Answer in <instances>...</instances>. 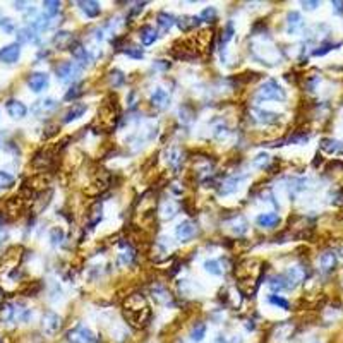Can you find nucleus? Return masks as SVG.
Segmentation results:
<instances>
[{
	"instance_id": "1",
	"label": "nucleus",
	"mask_w": 343,
	"mask_h": 343,
	"mask_svg": "<svg viewBox=\"0 0 343 343\" xmlns=\"http://www.w3.org/2000/svg\"><path fill=\"white\" fill-rule=\"evenodd\" d=\"M124 316L132 326H141L148 324L149 317H151V309L143 294H131L124 300Z\"/></svg>"
},
{
	"instance_id": "2",
	"label": "nucleus",
	"mask_w": 343,
	"mask_h": 343,
	"mask_svg": "<svg viewBox=\"0 0 343 343\" xmlns=\"http://www.w3.org/2000/svg\"><path fill=\"white\" fill-rule=\"evenodd\" d=\"M31 317V311L21 302H6L0 304V321L2 323H28Z\"/></svg>"
},
{
	"instance_id": "3",
	"label": "nucleus",
	"mask_w": 343,
	"mask_h": 343,
	"mask_svg": "<svg viewBox=\"0 0 343 343\" xmlns=\"http://www.w3.org/2000/svg\"><path fill=\"white\" fill-rule=\"evenodd\" d=\"M256 100L258 102H285L287 93L275 79H268L256 91Z\"/></svg>"
},
{
	"instance_id": "4",
	"label": "nucleus",
	"mask_w": 343,
	"mask_h": 343,
	"mask_svg": "<svg viewBox=\"0 0 343 343\" xmlns=\"http://www.w3.org/2000/svg\"><path fill=\"white\" fill-rule=\"evenodd\" d=\"M98 120H100V127L103 131H112L115 127L117 120H119V108H117V105L105 103L98 110Z\"/></svg>"
},
{
	"instance_id": "5",
	"label": "nucleus",
	"mask_w": 343,
	"mask_h": 343,
	"mask_svg": "<svg viewBox=\"0 0 343 343\" xmlns=\"http://www.w3.org/2000/svg\"><path fill=\"white\" fill-rule=\"evenodd\" d=\"M67 340H69V343H96L98 336L88 326L77 324L67 333Z\"/></svg>"
},
{
	"instance_id": "6",
	"label": "nucleus",
	"mask_w": 343,
	"mask_h": 343,
	"mask_svg": "<svg viewBox=\"0 0 343 343\" xmlns=\"http://www.w3.org/2000/svg\"><path fill=\"white\" fill-rule=\"evenodd\" d=\"M79 67L74 62L62 60L55 65V76L62 82H74V79L79 76Z\"/></svg>"
},
{
	"instance_id": "7",
	"label": "nucleus",
	"mask_w": 343,
	"mask_h": 343,
	"mask_svg": "<svg viewBox=\"0 0 343 343\" xmlns=\"http://www.w3.org/2000/svg\"><path fill=\"white\" fill-rule=\"evenodd\" d=\"M62 328V317L55 311H47L41 317V329L47 336H55Z\"/></svg>"
},
{
	"instance_id": "8",
	"label": "nucleus",
	"mask_w": 343,
	"mask_h": 343,
	"mask_svg": "<svg viewBox=\"0 0 343 343\" xmlns=\"http://www.w3.org/2000/svg\"><path fill=\"white\" fill-rule=\"evenodd\" d=\"M58 108V102L53 98H43V100H38V102L33 103L31 107V114L36 115V117H48L52 115L53 112H55Z\"/></svg>"
},
{
	"instance_id": "9",
	"label": "nucleus",
	"mask_w": 343,
	"mask_h": 343,
	"mask_svg": "<svg viewBox=\"0 0 343 343\" xmlns=\"http://www.w3.org/2000/svg\"><path fill=\"white\" fill-rule=\"evenodd\" d=\"M287 280V285H288V290H294L295 287H299L300 283L304 282L305 278H307V271H305L304 266L300 265H295V266H290L287 270V273L283 275Z\"/></svg>"
},
{
	"instance_id": "10",
	"label": "nucleus",
	"mask_w": 343,
	"mask_h": 343,
	"mask_svg": "<svg viewBox=\"0 0 343 343\" xmlns=\"http://www.w3.org/2000/svg\"><path fill=\"white\" fill-rule=\"evenodd\" d=\"M26 82H28V88L33 91V93H41V91H45L48 88L50 77H48L47 72H40V70H36V72H31L26 77Z\"/></svg>"
},
{
	"instance_id": "11",
	"label": "nucleus",
	"mask_w": 343,
	"mask_h": 343,
	"mask_svg": "<svg viewBox=\"0 0 343 343\" xmlns=\"http://www.w3.org/2000/svg\"><path fill=\"white\" fill-rule=\"evenodd\" d=\"M250 117H252L254 122L261 124V125H275L280 122V117L278 114H275V112H270V110H263V108H250Z\"/></svg>"
},
{
	"instance_id": "12",
	"label": "nucleus",
	"mask_w": 343,
	"mask_h": 343,
	"mask_svg": "<svg viewBox=\"0 0 343 343\" xmlns=\"http://www.w3.org/2000/svg\"><path fill=\"white\" fill-rule=\"evenodd\" d=\"M196 233H198V227H196V223L191 220L181 221V223L175 227V237H177V240H181V242H189L191 238L196 237Z\"/></svg>"
},
{
	"instance_id": "13",
	"label": "nucleus",
	"mask_w": 343,
	"mask_h": 343,
	"mask_svg": "<svg viewBox=\"0 0 343 343\" xmlns=\"http://www.w3.org/2000/svg\"><path fill=\"white\" fill-rule=\"evenodd\" d=\"M19 57H21V45L18 41L0 48V62H2V64H7V65L16 64V62L19 60Z\"/></svg>"
},
{
	"instance_id": "14",
	"label": "nucleus",
	"mask_w": 343,
	"mask_h": 343,
	"mask_svg": "<svg viewBox=\"0 0 343 343\" xmlns=\"http://www.w3.org/2000/svg\"><path fill=\"white\" fill-rule=\"evenodd\" d=\"M6 112L9 114L11 119L21 120V119H24V117L28 115V107L24 105L23 102H19V100L11 98V100H7V102H6Z\"/></svg>"
},
{
	"instance_id": "15",
	"label": "nucleus",
	"mask_w": 343,
	"mask_h": 343,
	"mask_svg": "<svg viewBox=\"0 0 343 343\" xmlns=\"http://www.w3.org/2000/svg\"><path fill=\"white\" fill-rule=\"evenodd\" d=\"M70 53H72V58L77 62L79 67H88L91 64V60H93V57H91V53L88 52V48L82 47L79 41H76V43L70 47Z\"/></svg>"
},
{
	"instance_id": "16",
	"label": "nucleus",
	"mask_w": 343,
	"mask_h": 343,
	"mask_svg": "<svg viewBox=\"0 0 343 343\" xmlns=\"http://www.w3.org/2000/svg\"><path fill=\"white\" fill-rule=\"evenodd\" d=\"M149 102H151V105L154 108H158V110H165V108L170 105V95L166 93V90H163V88H154L151 91V95H149Z\"/></svg>"
},
{
	"instance_id": "17",
	"label": "nucleus",
	"mask_w": 343,
	"mask_h": 343,
	"mask_svg": "<svg viewBox=\"0 0 343 343\" xmlns=\"http://www.w3.org/2000/svg\"><path fill=\"white\" fill-rule=\"evenodd\" d=\"M86 110H88L86 103H72V105L65 110L64 117H62V122H64V124L74 122V120L81 119V117L86 114Z\"/></svg>"
},
{
	"instance_id": "18",
	"label": "nucleus",
	"mask_w": 343,
	"mask_h": 343,
	"mask_svg": "<svg viewBox=\"0 0 343 343\" xmlns=\"http://www.w3.org/2000/svg\"><path fill=\"white\" fill-rule=\"evenodd\" d=\"M182 151L181 148H177V146H170V148L165 149V161L166 165L170 166V168H174L175 172H177L179 168H181L182 165Z\"/></svg>"
},
{
	"instance_id": "19",
	"label": "nucleus",
	"mask_w": 343,
	"mask_h": 343,
	"mask_svg": "<svg viewBox=\"0 0 343 343\" xmlns=\"http://www.w3.org/2000/svg\"><path fill=\"white\" fill-rule=\"evenodd\" d=\"M304 29V19L299 12L292 11L287 14V33L288 35H297Z\"/></svg>"
},
{
	"instance_id": "20",
	"label": "nucleus",
	"mask_w": 343,
	"mask_h": 343,
	"mask_svg": "<svg viewBox=\"0 0 343 343\" xmlns=\"http://www.w3.org/2000/svg\"><path fill=\"white\" fill-rule=\"evenodd\" d=\"M245 181V175H233V177H230L227 179L223 184H221V187H220V194L221 196H228V194H232V192H235L238 187H240V184Z\"/></svg>"
},
{
	"instance_id": "21",
	"label": "nucleus",
	"mask_w": 343,
	"mask_h": 343,
	"mask_svg": "<svg viewBox=\"0 0 343 343\" xmlns=\"http://www.w3.org/2000/svg\"><path fill=\"white\" fill-rule=\"evenodd\" d=\"M134 258H136V252H134V249L131 247V244L122 242V244H120V252L117 254V263H119L120 266H131Z\"/></svg>"
},
{
	"instance_id": "22",
	"label": "nucleus",
	"mask_w": 343,
	"mask_h": 343,
	"mask_svg": "<svg viewBox=\"0 0 343 343\" xmlns=\"http://www.w3.org/2000/svg\"><path fill=\"white\" fill-rule=\"evenodd\" d=\"M76 43L74 41V36H72V33H69V31H58L55 36H53V45L58 48V50H67Z\"/></svg>"
},
{
	"instance_id": "23",
	"label": "nucleus",
	"mask_w": 343,
	"mask_h": 343,
	"mask_svg": "<svg viewBox=\"0 0 343 343\" xmlns=\"http://www.w3.org/2000/svg\"><path fill=\"white\" fill-rule=\"evenodd\" d=\"M319 266L323 273H331V271L336 268V254L333 250H326V252L321 254L319 258Z\"/></svg>"
},
{
	"instance_id": "24",
	"label": "nucleus",
	"mask_w": 343,
	"mask_h": 343,
	"mask_svg": "<svg viewBox=\"0 0 343 343\" xmlns=\"http://www.w3.org/2000/svg\"><path fill=\"white\" fill-rule=\"evenodd\" d=\"M227 227L232 230V233L237 237L247 233V230H249V225H247V221H245L244 216H235V218H232L227 223Z\"/></svg>"
},
{
	"instance_id": "25",
	"label": "nucleus",
	"mask_w": 343,
	"mask_h": 343,
	"mask_svg": "<svg viewBox=\"0 0 343 343\" xmlns=\"http://www.w3.org/2000/svg\"><path fill=\"white\" fill-rule=\"evenodd\" d=\"M151 297L154 299V302H158V304H163V305L172 304V294L163 285L151 287Z\"/></svg>"
},
{
	"instance_id": "26",
	"label": "nucleus",
	"mask_w": 343,
	"mask_h": 343,
	"mask_svg": "<svg viewBox=\"0 0 343 343\" xmlns=\"http://www.w3.org/2000/svg\"><path fill=\"white\" fill-rule=\"evenodd\" d=\"M139 40H141V43H143L144 47H149V45H153L154 41L158 40L156 29H154L153 26H149V24H146V26H143V28L139 29Z\"/></svg>"
},
{
	"instance_id": "27",
	"label": "nucleus",
	"mask_w": 343,
	"mask_h": 343,
	"mask_svg": "<svg viewBox=\"0 0 343 343\" xmlns=\"http://www.w3.org/2000/svg\"><path fill=\"white\" fill-rule=\"evenodd\" d=\"M79 9H81L88 18H98L100 12H102V7H100L98 2L95 0H82V2H77Z\"/></svg>"
},
{
	"instance_id": "28",
	"label": "nucleus",
	"mask_w": 343,
	"mask_h": 343,
	"mask_svg": "<svg viewBox=\"0 0 343 343\" xmlns=\"http://www.w3.org/2000/svg\"><path fill=\"white\" fill-rule=\"evenodd\" d=\"M258 225L263 228H273L280 223V216L277 213H261V215L256 218Z\"/></svg>"
},
{
	"instance_id": "29",
	"label": "nucleus",
	"mask_w": 343,
	"mask_h": 343,
	"mask_svg": "<svg viewBox=\"0 0 343 343\" xmlns=\"http://www.w3.org/2000/svg\"><path fill=\"white\" fill-rule=\"evenodd\" d=\"M16 38H18V43H33L36 41V31L31 26H23L16 31Z\"/></svg>"
},
{
	"instance_id": "30",
	"label": "nucleus",
	"mask_w": 343,
	"mask_h": 343,
	"mask_svg": "<svg viewBox=\"0 0 343 343\" xmlns=\"http://www.w3.org/2000/svg\"><path fill=\"white\" fill-rule=\"evenodd\" d=\"M199 21H201V19L198 18V16H182V18H179V19H177V26L181 28V31L189 33L191 29L198 28Z\"/></svg>"
},
{
	"instance_id": "31",
	"label": "nucleus",
	"mask_w": 343,
	"mask_h": 343,
	"mask_svg": "<svg viewBox=\"0 0 343 343\" xmlns=\"http://www.w3.org/2000/svg\"><path fill=\"white\" fill-rule=\"evenodd\" d=\"M160 213H161V218H163V220L174 218V216L179 213V204H177V203H174L172 199L163 201V203H161V208H160Z\"/></svg>"
},
{
	"instance_id": "32",
	"label": "nucleus",
	"mask_w": 343,
	"mask_h": 343,
	"mask_svg": "<svg viewBox=\"0 0 343 343\" xmlns=\"http://www.w3.org/2000/svg\"><path fill=\"white\" fill-rule=\"evenodd\" d=\"M103 218V208L100 203H96L93 208L90 210V213H88V227L90 228H95L96 225L102 221Z\"/></svg>"
},
{
	"instance_id": "33",
	"label": "nucleus",
	"mask_w": 343,
	"mask_h": 343,
	"mask_svg": "<svg viewBox=\"0 0 343 343\" xmlns=\"http://www.w3.org/2000/svg\"><path fill=\"white\" fill-rule=\"evenodd\" d=\"M156 23H158V26H160L161 31L166 33L168 29H172L174 24H177V19H175L172 14H168V12H158V14H156Z\"/></svg>"
},
{
	"instance_id": "34",
	"label": "nucleus",
	"mask_w": 343,
	"mask_h": 343,
	"mask_svg": "<svg viewBox=\"0 0 343 343\" xmlns=\"http://www.w3.org/2000/svg\"><path fill=\"white\" fill-rule=\"evenodd\" d=\"M321 149L329 154L338 153V151L343 153V143H340V141H336V139H323L321 141Z\"/></svg>"
},
{
	"instance_id": "35",
	"label": "nucleus",
	"mask_w": 343,
	"mask_h": 343,
	"mask_svg": "<svg viewBox=\"0 0 343 343\" xmlns=\"http://www.w3.org/2000/svg\"><path fill=\"white\" fill-rule=\"evenodd\" d=\"M41 6H43V14L48 16V18L52 19V18H55L58 12H60V6H62V4L57 2V0H45Z\"/></svg>"
},
{
	"instance_id": "36",
	"label": "nucleus",
	"mask_w": 343,
	"mask_h": 343,
	"mask_svg": "<svg viewBox=\"0 0 343 343\" xmlns=\"http://www.w3.org/2000/svg\"><path fill=\"white\" fill-rule=\"evenodd\" d=\"M204 336H206V324L198 321V323L191 328V340L199 343V341L204 340Z\"/></svg>"
},
{
	"instance_id": "37",
	"label": "nucleus",
	"mask_w": 343,
	"mask_h": 343,
	"mask_svg": "<svg viewBox=\"0 0 343 343\" xmlns=\"http://www.w3.org/2000/svg\"><path fill=\"white\" fill-rule=\"evenodd\" d=\"M16 184V177L12 174L6 170H0V191H7L11 187H14Z\"/></svg>"
},
{
	"instance_id": "38",
	"label": "nucleus",
	"mask_w": 343,
	"mask_h": 343,
	"mask_svg": "<svg viewBox=\"0 0 343 343\" xmlns=\"http://www.w3.org/2000/svg\"><path fill=\"white\" fill-rule=\"evenodd\" d=\"M203 266H204V270H206L208 273H210V275H215V277H220V275L223 273L220 261H216V259H206Z\"/></svg>"
},
{
	"instance_id": "39",
	"label": "nucleus",
	"mask_w": 343,
	"mask_h": 343,
	"mask_svg": "<svg viewBox=\"0 0 343 343\" xmlns=\"http://www.w3.org/2000/svg\"><path fill=\"white\" fill-rule=\"evenodd\" d=\"M270 288L273 292H282V290H288L287 280L283 275H278V277H273L270 280Z\"/></svg>"
},
{
	"instance_id": "40",
	"label": "nucleus",
	"mask_w": 343,
	"mask_h": 343,
	"mask_svg": "<svg viewBox=\"0 0 343 343\" xmlns=\"http://www.w3.org/2000/svg\"><path fill=\"white\" fill-rule=\"evenodd\" d=\"M82 88H84V84H81V82H77V84H72V86H70V90L65 93L64 100H65V102H72V100H77L79 96L84 93V90H82Z\"/></svg>"
},
{
	"instance_id": "41",
	"label": "nucleus",
	"mask_w": 343,
	"mask_h": 343,
	"mask_svg": "<svg viewBox=\"0 0 343 343\" xmlns=\"http://www.w3.org/2000/svg\"><path fill=\"white\" fill-rule=\"evenodd\" d=\"M233 35H235L233 24L232 23H227V26L221 29V35H220V45H221V47H225V45H227L228 41L233 38Z\"/></svg>"
},
{
	"instance_id": "42",
	"label": "nucleus",
	"mask_w": 343,
	"mask_h": 343,
	"mask_svg": "<svg viewBox=\"0 0 343 343\" xmlns=\"http://www.w3.org/2000/svg\"><path fill=\"white\" fill-rule=\"evenodd\" d=\"M64 238H65V233L60 227H53L50 230V240H52L53 245H60L64 242Z\"/></svg>"
},
{
	"instance_id": "43",
	"label": "nucleus",
	"mask_w": 343,
	"mask_h": 343,
	"mask_svg": "<svg viewBox=\"0 0 343 343\" xmlns=\"http://www.w3.org/2000/svg\"><path fill=\"white\" fill-rule=\"evenodd\" d=\"M0 29H2L4 33H7V35L18 31V29H16V23L11 18H0Z\"/></svg>"
},
{
	"instance_id": "44",
	"label": "nucleus",
	"mask_w": 343,
	"mask_h": 343,
	"mask_svg": "<svg viewBox=\"0 0 343 343\" xmlns=\"http://www.w3.org/2000/svg\"><path fill=\"white\" fill-rule=\"evenodd\" d=\"M108 79H110V84L114 86V88H119V86H122L124 84V81H125V77H124V74L120 72V70H112L110 72V76H108Z\"/></svg>"
},
{
	"instance_id": "45",
	"label": "nucleus",
	"mask_w": 343,
	"mask_h": 343,
	"mask_svg": "<svg viewBox=\"0 0 343 343\" xmlns=\"http://www.w3.org/2000/svg\"><path fill=\"white\" fill-rule=\"evenodd\" d=\"M270 304H273V305H277V307L280 309H283V311H288V307H290V302H288L287 299H283V297H280V295H270Z\"/></svg>"
},
{
	"instance_id": "46",
	"label": "nucleus",
	"mask_w": 343,
	"mask_h": 343,
	"mask_svg": "<svg viewBox=\"0 0 343 343\" xmlns=\"http://www.w3.org/2000/svg\"><path fill=\"white\" fill-rule=\"evenodd\" d=\"M122 52H124L127 57L136 58V60H139V58H143V57H144L143 48H139V47H125V48L122 50Z\"/></svg>"
},
{
	"instance_id": "47",
	"label": "nucleus",
	"mask_w": 343,
	"mask_h": 343,
	"mask_svg": "<svg viewBox=\"0 0 343 343\" xmlns=\"http://www.w3.org/2000/svg\"><path fill=\"white\" fill-rule=\"evenodd\" d=\"M290 334H292V326L288 324V323L277 326V340H283V338H288Z\"/></svg>"
},
{
	"instance_id": "48",
	"label": "nucleus",
	"mask_w": 343,
	"mask_h": 343,
	"mask_svg": "<svg viewBox=\"0 0 343 343\" xmlns=\"http://www.w3.org/2000/svg\"><path fill=\"white\" fill-rule=\"evenodd\" d=\"M199 19H201V21H204V23H213V21L216 19V11H215V7H206V9L201 12Z\"/></svg>"
},
{
	"instance_id": "49",
	"label": "nucleus",
	"mask_w": 343,
	"mask_h": 343,
	"mask_svg": "<svg viewBox=\"0 0 343 343\" xmlns=\"http://www.w3.org/2000/svg\"><path fill=\"white\" fill-rule=\"evenodd\" d=\"M252 165L256 166V168H265V166L270 165V156H268L266 153H259L252 160Z\"/></svg>"
},
{
	"instance_id": "50",
	"label": "nucleus",
	"mask_w": 343,
	"mask_h": 343,
	"mask_svg": "<svg viewBox=\"0 0 343 343\" xmlns=\"http://www.w3.org/2000/svg\"><path fill=\"white\" fill-rule=\"evenodd\" d=\"M307 141H309V136H307L305 132H302V134H300V132H295L294 136L288 137L287 143H292V144H304V143H307Z\"/></svg>"
},
{
	"instance_id": "51",
	"label": "nucleus",
	"mask_w": 343,
	"mask_h": 343,
	"mask_svg": "<svg viewBox=\"0 0 343 343\" xmlns=\"http://www.w3.org/2000/svg\"><path fill=\"white\" fill-rule=\"evenodd\" d=\"M334 47H340V43H324V45H321L317 50H314L312 53H314L316 57H321V55H324V53H328L329 50L334 48Z\"/></svg>"
},
{
	"instance_id": "52",
	"label": "nucleus",
	"mask_w": 343,
	"mask_h": 343,
	"mask_svg": "<svg viewBox=\"0 0 343 343\" xmlns=\"http://www.w3.org/2000/svg\"><path fill=\"white\" fill-rule=\"evenodd\" d=\"M302 6H304V9L312 11V9H316V7L319 6V2H302Z\"/></svg>"
},
{
	"instance_id": "53",
	"label": "nucleus",
	"mask_w": 343,
	"mask_h": 343,
	"mask_svg": "<svg viewBox=\"0 0 343 343\" xmlns=\"http://www.w3.org/2000/svg\"><path fill=\"white\" fill-rule=\"evenodd\" d=\"M12 6H14V9H16V11H24V9H26V7L29 6V4H28V2H14Z\"/></svg>"
},
{
	"instance_id": "54",
	"label": "nucleus",
	"mask_w": 343,
	"mask_h": 343,
	"mask_svg": "<svg viewBox=\"0 0 343 343\" xmlns=\"http://www.w3.org/2000/svg\"><path fill=\"white\" fill-rule=\"evenodd\" d=\"M333 6H334V11H336L338 14H341V12H343V2H333Z\"/></svg>"
},
{
	"instance_id": "55",
	"label": "nucleus",
	"mask_w": 343,
	"mask_h": 343,
	"mask_svg": "<svg viewBox=\"0 0 343 343\" xmlns=\"http://www.w3.org/2000/svg\"><path fill=\"white\" fill-rule=\"evenodd\" d=\"M6 223H7V216H6V213H2V211H0V228H2Z\"/></svg>"
},
{
	"instance_id": "56",
	"label": "nucleus",
	"mask_w": 343,
	"mask_h": 343,
	"mask_svg": "<svg viewBox=\"0 0 343 343\" xmlns=\"http://www.w3.org/2000/svg\"><path fill=\"white\" fill-rule=\"evenodd\" d=\"M213 343H225V340L221 336H218V338H215V341H213Z\"/></svg>"
},
{
	"instance_id": "57",
	"label": "nucleus",
	"mask_w": 343,
	"mask_h": 343,
	"mask_svg": "<svg viewBox=\"0 0 343 343\" xmlns=\"http://www.w3.org/2000/svg\"><path fill=\"white\" fill-rule=\"evenodd\" d=\"M341 254H343V249H341Z\"/></svg>"
}]
</instances>
